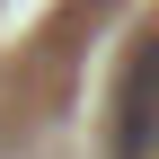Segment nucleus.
<instances>
[{
    "label": "nucleus",
    "instance_id": "obj_1",
    "mask_svg": "<svg viewBox=\"0 0 159 159\" xmlns=\"http://www.w3.org/2000/svg\"><path fill=\"white\" fill-rule=\"evenodd\" d=\"M150 150H159V35L115 80V159H150Z\"/></svg>",
    "mask_w": 159,
    "mask_h": 159
}]
</instances>
